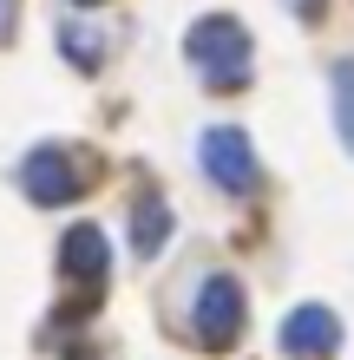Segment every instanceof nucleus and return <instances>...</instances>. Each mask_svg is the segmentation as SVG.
Masks as SVG:
<instances>
[{
  "label": "nucleus",
  "instance_id": "nucleus-12",
  "mask_svg": "<svg viewBox=\"0 0 354 360\" xmlns=\"http://www.w3.org/2000/svg\"><path fill=\"white\" fill-rule=\"evenodd\" d=\"M72 7H86V13H92V7H106V0H72Z\"/></svg>",
  "mask_w": 354,
  "mask_h": 360
},
{
  "label": "nucleus",
  "instance_id": "nucleus-7",
  "mask_svg": "<svg viewBox=\"0 0 354 360\" xmlns=\"http://www.w3.org/2000/svg\"><path fill=\"white\" fill-rule=\"evenodd\" d=\"M171 229H177L171 223V203H164L158 190H138V197H132V256L151 262L158 249L171 243Z\"/></svg>",
  "mask_w": 354,
  "mask_h": 360
},
{
  "label": "nucleus",
  "instance_id": "nucleus-3",
  "mask_svg": "<svg viewBox=\"0 0 354 360\" xmlns=\"http://www.w3.org/2000/svg\"><path fill=\"white\" fill-rule=\"evenodd\" d=\"M243 321H249L243 282H236V275H223V269H210L197 282V295H191V334H197V347H210V354L236 347L243 341Z\"/></svg>",
  "mask_w": 354,
  "mask_h": 360
},
{
  "label": "nucleus",
  "instance_id": "nucleus-1",
  "mask_svg": "<svg viewBox=\"0 0 354 360\" xmlns=\"http://www.w3.org/2000/svg\"><path fill=\"white\" fill-rule=\"evenodd\" d=\"M249 59H256V39L236 13H197L184 27V66L197 72V86L210 92H243L249 86Z\"/></svg>",
  "mask_w": 354,
  "mask_h": 360
},
{
  "label": "nucleus",
  "instance_id": "nucleus-8",
  "mask_svg": "<svg viewBox=\"0 0 354 360\" xmlns=\"http://www.w3.org/2000/svg\"><path fill=\"white\" fill-rule=\"evenodd\" d=\"M328 112H335V138L354 158V59H335L328 66Z\"/></svg>",
  "mask_w": 354,
  "mask_h": 360
},
{
  "label": "nucleus",
  "instance_id": "nucleus-10",
  "mask_svg": "<svg viewBox=\"0 0 354 360\" xmlns=\"http://www.w3.org/2000/svg\"><path fill=\"white\" fill-rule=\"evenodd\" d=\"M282 7H289V13H296V20H308V27H315V20L328 13V0H282Z\"/></svg>",
  "mask_w": 354,
  "mask_h": 360
},
{
  "label": "nucleus",
  "instance_id": "nucleus-11",
  "mask_svg": "<svg viewBox=\"0 0 354 360\" xmlns=\"http://www.w3.org/2000/svg\"><path fill=\"white\" fill-rule=\"evenodd\" d=\"M13 13H20V0H0V39L13 33Z\"/></svg>",
  "mask_w": 354,
  "mask_h": 360
},
{
  "label": "nucleus",
  "instance_id": "nucleus-4",
  "mask_svg": "<svg viewBox=\"0 0 354 360\" xmlns=\"http://www.w3.org/2000/svg\"><path fill=\"white\" fill-rule=\"evenodd\" d=\"M197 164H203V177H210L223 197H256V184H263L256 144L243 138V124H210V131L197 138Z\"/></svg>",
  "mask_w": 354,
  "mask_h": 360
},
{
  "label": "nucleus",
  "instance_id": "nucleus-2",
  "mask_svg": "<svg viewBox=\"0 0 354 360\" xmlns=\"http://www.w3.org/2000/svg\"><path fill=\"white\" fill-rule=\"evenodd\" d=\"M13 184H20V197L39 203V210H66V203L86 197L92 158L72 151V144H33V151L13 164Z\"/></svg>",
  "mask_w": 354,
  "mask_h": 360
},
{
  "label": "nucleus",
  "instance_id": "nucleus-6",
  "mask_svg": "<svg viewBox=\"0 0 354 360\" xmlns=\"http://www.w3.org/2000/svg\"><path fill=\"white\" fill-rule=\"evenodd\" d=\"M59 275H66V282H86L92 295L106 288V275H112V243H106V229H99V223H72V229H66V243H59Z\"/></svg>",
  "mask_w": 354,
  "mask_h": 360
},
{
  "label": "nucleus",
  "instance_id": "nucleus-5",
  "mask_svg": "<svg viewBox=\"0 0 354 360\" xmlns=\"http://www.w3.org/2000/svg\"><path fill=\"white\" fill-rule=\"evenodd\" d=\"M282 360H335L341 354V314L328 302H296L276 328Z\"/></svg>",
  "mask_w": 354,
  "mask_h": 360
},
{
  "label": "nucleus",
  "instance_id": "nucleus-9",
  "mask_svg": "<svg viewBox=\"0 0 354 360\" xmlns=\"http://www.w3.org/2000/svg\"><path fill=\"white\" fill-rule=\"evenodd\" d=\"M59 46H66V59H72V66H99L106 39H99L92 27H79V20H66V27H59Z\"/></svg>",
  "mask_w": 354,
  "mask_h": 360
}]
</instances>
